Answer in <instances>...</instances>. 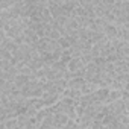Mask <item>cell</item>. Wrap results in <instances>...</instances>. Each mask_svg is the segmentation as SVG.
Masks as SVG:
<instances>
[{"label": "cell", "mask_w": 129, "mask_h": 129, "mask_svg": "<svg viewBox=\"0 0 129 129\" xmlns=\"http://www.w3.org/2000/svg\"><path fill=\"white\" fill-rule=\"evenodd\" d=\"M109 93H111V88H99L94 93V103L96 105H105Z\"/></svg>", "instance_id": "cell-1"}, {"label": "cell", "mask_w": 129, "mask_h": 129, "mask_svg": "<svg viewBox=\"0 0 129 129\" xmlns=\"http://www.w3.org/2000/svg\"><path fill=\"white\" fill-rule=\"evenodd\" d=\"M41 99H43V102H44V106H46V108H50V106L56 105V103L61 100V96H59V94H53V93H44Z\"/></svg>", "instance_id": "cell-2"}, {"label": "cell", "mask_w": 129, "mask_h": 129, "mask_svg": "<svg viewBox=\"0 0 129 129\" xmlns=\"http://www.w3.org/2000/svg\"><path fill=\"white\" fill-rule=\"evenodd\" d=\"M69 120H70V118H69L67 115H64V114H61V112H55V114H53V126L58 127V129L64 127V126L67 124Z\"/></svg>", "instance_id": "cell-3"}, {"label": "cell", "mask_w": 129, "mask_h": 129, "mask_svg": "<svg viewBox=\"0 0 129 129\" xmlns=\"http://www.w3.org/2000/svg\"><path fill=\"white\" fill-rule=\"evenodd\" d=\"M82 69H85V66H84V62H82L81 58H73L69 62V72H72V73H76V72H79Z\"/></svg>", "instance_id": "cell-4"}, {"label": "cell", "mask_w": 129, "mask_h": 129, "mask_svg": "<svg viewBox=\"0 0 129 129\" xmlns=\"http://www.w3.org/2000/svg\"><path fill=\"white\" fill-rule=\"evenodd\" d=\"M85 79L84 78H73L72 81H69V88L70 90H81L85 85Z\"/></svg>", "instance_id": "cell-5"}, {"label": "cell", "mask_w": 129, "mask_h": 129, "mask_svg": "<svg viewBox=\"0 0 129 129\" xmlns=\"http://www.w3.org/2000/svg\"><path fill=\"white\" fill-rule=\"evenodd\" d=\"M117 30H118V29H117L115 24H108V26L105 27V32H103V34H105V37L111 41V40H115V38H117Z\"/></svg>", "instance_id": "cell-6"}, {"label": "cell", "mask_w": 129, "mask_h": 129, "mask_svg": "<svg viewBox=\"0 0 129 129\" xmlns=\"http://www.w3.org/2000/svg\"><path fill=\"white\" fill-rule=\"evenodd\" d=\"M123 97V91H117V90H111V93H109V96H108V99H106V102H105V105H111V103H114V102H117V100H120Z\"/></svg>", "instance_id": "cell-7"}, {"label": "cell", "mask_w": 129, "mask_h": 129, "mask_svg": "<svg viewBox=\"0 0 129 129\" xmlns=\"http://www.w3.org/2000/svg\"><path fill=\"white\" fill-rule=\"evenodd\" d=\"M97 90H99L97 85H94V84H91V82H87V84L81 88V93H82V96H88V94H94Z\"/></svg>", "instance_id": "cell-8"}, {"label": "cell", "mask_w": 129, "mask_h": 129, "mask_svg": "<svg viewBox=\"0 0 129 129\" xmlns=\"http://www.w3.org/2000/svg\"><path fill=\"white\" fill-rule=\"evenodd\" d=\"M14 66L11 64V61L8 59H0V72H9Z\"/></svg>", "instance_id": "cell-9"}, {"label": "cell", "mask_w": 129, "mask_h": 129, "mask_svg": "<svg viewBox=\"0 0 129 129\" xmlns=\"http://www.w3.org/2000/svg\"><path fill=\"white\" fill-rule=\"evenodd\" d=\"M0 59H8V61H11L12 59V53L8 49H5V47H0Z\"/></svg>", "instance_id": "cell-10"}, {"label": "cell", "mask_w": 129, "mask_h": 129, "mask_svg": "<svg viewBox=\"0 0 129 129\" xmlns=\"http://www.w3.org/2000/svg\"><path fill=\"white\" fill-rule=\"evenodd\" d=\"M6 129H18V118H9L5 121Z\"/></svg>", "instance_id": "cell-11"}, {"label": "cell", "mask_w": 129, "mask_h": 129, "mask_svg": "<svg viewBox=\"0 0 129 129\" xmlns=\"http://www.w3.org/2000/svg\"><path fill=\"white\" fill-rule=\"evenodd\" d=\"M59 44H61V47H62L64 50H69V49L72 47V43L69 41V38H67V37H62V38L59 40Z\"/></svg>", "instance_id": "cell-12"}, {"label": "cell", "mask_w": 129, "mask_h": 129, "mask_svg": "<svg viewBox=\"0 0 129 129\" xmlns=\"http://www.w3.org/2000/svg\"><path fill=\"white\" fill-rule=\"evenodd\" d=\"M0 129H6V124L5 123H0Z\"/></svg>", "instance_id": "cell-13"}]
</instances>
